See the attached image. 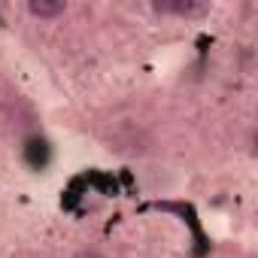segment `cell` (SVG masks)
<instances>
[{
	"label": "cell",
	"mask_w": 258,
	"mask_h": 258,
	"mask_svg": "<svg viewBox=\"0 0 258 258\" xmlns=\"http://www.w3.org/2000/svg\"><path fill=\"white\" fill-rule=\"evenodd\" d=\"M73 258H103V255H97V252H79V255H73Z\"/></svg>",
	"instance_id": "3"
},
{
	"label": "cell",
	"mask_w": 258,
	"mask_h": 258,
	"mask_svg": "<svg viewBox=\"0 0 258 258\" xmlns=\"http://www.w3.org/2000/svg\"><path fill=\"white\" fill-rule=\"evenodd\" d=\"M28 10L34 16H40V19H55V16L64 13V4H61V0H31Z\"/></svg>",
	"instance_id": "1"
},
{
	"label": "cell",
	"mask_w": 258,
	"mask_h": 258,
	"mask_svg": "<svg viewBox=\"0 0 258 258\" xmlns=\"http://www.w3.org/2000/svg\"><path fill=\"white\" fill-rule=\"evenodd\" d=\"M155 10H161V13H195L198 4H155Z\"/></svg>",
	"instance_id": "2"
}]
</instances>
